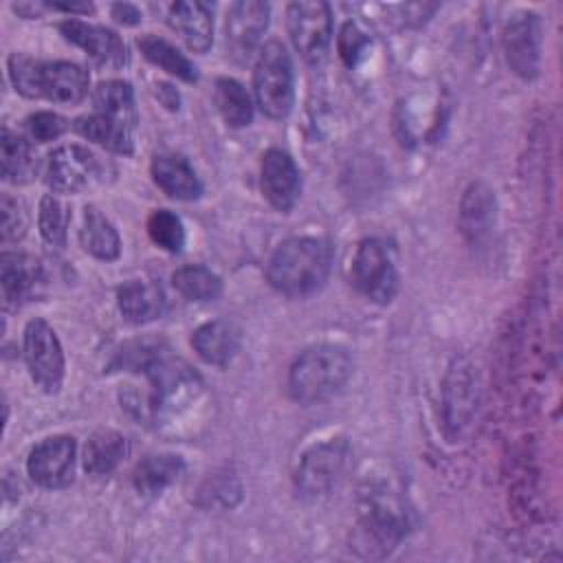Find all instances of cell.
<instances>
[{
    "label": "cell",
    "instance_id": "6da1fadb",
    "mask_svg": "<svg viewBox=\"0 0 563 563\" xmlns=\"http://www.w3.org/2000/svg\"><path fill=\"white\" fill-rule=\"evenodd\" d=\"M361 493V512L350 548L363 559H385L409 530L405 504L387 484H367Z\"/></svg>",
    "mask_w": 563,
    "mask_h": 563
},
{
    "label": "cell",
    "instance_id": "7a4b0ae2",
    "mask_svg": "<svg viewBox=\"0 0 563 563\" xmlns=\"http://www.w3.org/2000/svg\"><path fill=\"white\" fill-rule=\"evenodd\" d=\"M332 246L323 238H290L282 242L268 260L266 277L271 286L288 297L317 292L332 268Z\"/></svg>",
    "mask_w": 563,
    "mask_h": 563
},
{
    "label": "cell",
    "instance_id": "3957f363",
    "mask_svg": "<svg viewBox=\"0 0 563 563\" xmlns=\"http://www.w3.org/2000/svg\"><path fill=\"white\" fill-rule=\"evenodd\" d=\"M9 77L15 90L31 99L79 103L88 95V73L70 62H40L22 53L9 57Z\"/></svg>",
    "mask_w": 563,
    "mask_h": 563
},
{
    "label": "cell",
    "instance_id": "277c9868",
    "mask_svg": "<svg viewBox=\"0 0 563 563\" xmlns=\"http://www.w3.org/2000/svg\"><path fill=\"white\" fill-rule=\"evenodd\" d=\"M352 376L350 354L330 343L312 345L303 350L288 374V387L295 400L303 405L321 402L343 389Z\"/></svg>",
    "mask_w": 563,
    "mask_h": 563
},
{
    "label": "cell",
    "instance_id": "5b68a950",
    "mask_svg": "<svg viewBox=\"0 0 563 563\" xmlns=\"http://www.w3.org/2000/svg\"><path fill=\"white\" fill-rule=\"evenodd\" d=\"M253 90L266 117L284 119L290 112L295 99L292 62L279 40H271L262 46L253 70Z\"/></svg>",
    "mask_w": 563,
    "mask_h": 563
},
{
    "label": "cell",
    "instance_id": "8992f818",
    "mask_svg": "<svg viewBox=\"0 0 563 563\" xmlns=\"http://www.w3.org/2000/svg\"><path fill=\"white\" fill-rule=\"evenodd\" d=\"M152 383L147 411L154 418H165L185 409L202 389L200 376L180 358L167 354V350L143 372Z\"/></svg>",
    "mask_w": 563,
    "mask_h": 563
},
{
    "label": "cell",
    "instance_id": "52a82bcc",
    "mask_svg": "<svg viewBox=\"0 0 563 563\" xmlns=\"http://www.w3.org/2000/svg\"><path fill=\"white\" fill-rule=\"evenodd\" d=\"M350 462V442L345 438H330L310 446L295 471V488L301 499L317 501L332 493L341 482Z\"/></svg>",
    "mask_w": 563,
    "mask_h": 563
},
{
    "label": "cell",
    "instance_id": "ba28073f",
    "mask_svg": "<svg viewBox=\"0 0 563 563\" xmlns=\"http://www.w3.org/2000/svg\"><path fill=\"white\" fill-rule=\"evenodd\" d=\"M479 405V385L466 358H453L442 385V422L451 442H460L473 427Z\"/></svg>",
    "mask_w": 563,
    "mask_h": 563
},
{
    "label": "cell",
    "instance_id": "9c48e42d",
    "mask_svg": "<svg viewBox=\"0 0 563 563\" xmlns=\"http://www.w3.org/2000/svg\"><path fill=\"white\" fill-rule=\"evenodd\" d=\"M24 358L33 383L46 394H57L64 380V352L55 330L44 319L26 323Z\"/></svg>",
    "mask_w": 563,
    "mask_h": 563
},
{
    "label": "cell",
    "instance_id": "30bf717a",
    "mask_svg": "<svg viewBox=\"0 0 563 563\" xmlns=\"http://www.w3.org/2000/svg\"><path fill=\"white\" fill-rule=\"evenodd\" d=\"M352 282L361 295L376 303H389L398 292V273L383 244L367 238L358 244L352 262Z\"/></svg>",
    "mask_w": 563,
    "mask_h": 563
},
{
    "label": "cell",
    "instance_id": "8fae6325",
    "mask_svg": "<svg viewBox=\"0 0 563 563\" xmlns=\"http://www.w3.org/2000/svg\"><path fill=\"white\" fill-rule=\"evenodd\" d=\"M288 33L306 62H321L332 40V13L325 2H292L288 7Z\"/></svg>",
    "mask_w": 563,
    "mask_h": 563
},
{
    "label": "cell",
    "instance_id": "7c38bea8",
    "mask_svg": "<svg viewBox=\"0 0 563 563\" xmlns=\"http://www.w3.org/2000/svg\"><path fill=\"white\" fill-rule=\"evenodd\" d=\"M75 438L53 435L33 446L26 460L31 479L44 488H64L75 473Z\"/></svg>",
    "mask_w": 563,
    "mask_h": 563
},
{
    "label": "cell",
    "instance_id": "4fadbf2b",
    "mask_svg": "<svg viewBox=\"0 0 563 563\" xmlns=\"http://www.w3.org/2000/svg\"><path fill=\"white\" fill-rule=\"evenodd\" d=\"M506 62L523 79H532L539 73L541 57V20L532 11L517 13L504 29Z\"/></svg>",
    "mask_w": 563,
    "mask_h": 563
},
{
    "label": "cell",
    "instance_id": "5bb4252c",
    "mask_svg": "<svg viewBox=\"0 0 563 563\" xmlns=\"http://www.w3.org/2000/svg\"><path fill=\"white\" fill-rule=\"evenodd\" d=\"M101 174V165L92 152L81 145H62L48 154L46 183L57 194H75Z\"/></svg>",
    "mask_w": 563,
    "mask_h": 563
},
{
    "label": "cell",
    "instance_id": "9a60e30c",
    "mask_svg": "<svg viewBox=\"0 0 563 563\" xmlns=\"http://www.w3.org/2000/svg\"><path fill=\"white\" fill-rule=\"evenodd\" d=\"M59 31L101 68H121L128 64V48L123 40L106 26L70 18L59 24Z\"/></svg>",
    "mask_w": 563,
    "mask_h": 563
},
{
    "label": "cell",
    "instance_id": "2e32d148",
    "mask_svg": "<svg viewBox=\"0 0 563 563\" xmlns=\"http://www.w3.org/2000/svg\"><path fill=\"white\" fill-rule=\"evenodd\" d=\"M271 7L260 0H240L227 13V46L231 55L249 59L268 26Z\"/></svg>",
    "mask_w": 563,
    "mask_h": 563
},
{
    "label": "cell",
    "instance_id": "e0dca14e",
    "mask_svg": "<svg viewBox=\"0 0 563 563\" xmlns=\"http://www.w3.org/2000/svg\"><path fill=\"white\" fill-rule=\"evenodd\" d=\"M301 176L292 156L284 150H268L262 156V194L277 211H290L299 198Z\"/></svg>",
    "mask_w": 563,
    "mask_h": 563
},
{
    "label": "cell",
    "instance_id": "ac0fdd59",
    "mask_svg": "<svg viewBox=\"0 0 563 563\" xmlns=\"http://www.w3.org/2000/svg\"><path fill=\"white\" fill-rule=\"evenodd\" d=\"M0 284L7 308H18L29 301L42 284V266L35 257L24 253H2Z\"/></svg>",
    "mask_w": 563,
    "mask_h": 563
},
{
    "label": "cell",
    "instance_id": "d6986e66",
    "mask_svg": "<svg viewBox=\"0 0 563 563\" xmlns=\"http://www.w3.org/2000/svg\"><path fill=\"white\" fill-rule=\"evenodd\" d=\"M191 345H194L196 354L205 363L224 367L240 352L242 332H240V328L235 323L224 321V319H216V321H209V323L200 325L194 332Z\"/></svg>",
    "mask_w": 563,
    "mask_h": 563
},
{
    "label": "cell",
    "instance_id": "ffe728a7",
    "mask_svg": "<svg viewBox=\"0 0 563 563\" xmlns=\"http://www.w3.org/2000/svg\"><path fill=\"white\" fill-rule=\"evenodd\" d=\"M169 24L187 46L196 53H205L213 40V11L209 4L198 0L174 2L169 7Z\"/></svg>",
    "mask_w": 563,
    "mask_h": 563
},
{
    "label": "cell",
    "instance_id": "44dd1931",
    "mask_svg": "<svg viewBox=\"0 0 563 563\" xmlns=\"http://www.w3.org/2000/svg\"><path fill=\"white\" fill-rule=\"evenodd\" d=\"M154 183L176 200H196L202 194V183L187 158L178 154H158L152 161Z\"/></svg>",
    "mask_w": 563,
    "mask_h": 563
},
{
    "label": "cell",
    "instance_id": "7402d4cb",
    "mask_svg": "<svg viewBox=\"0 0 563 563\" xmlns=\"http://www.w3.org/2000/svg\"><path fill=\"white\" fill-rule=\"evenodd\" d=\"M121 314L132 323H147L165 312V292L156 282L132 279L117 290Z\"/></svg>",
    "mask_w": 563,
    "mask_h": 563
},
{
    "label": "cell",
    "instance_id": "603a6c76",
    "mask_svg": "<svg viewBox=\"0 0 563 563\" xmlns=\"http://www.w3.org/2000/svg\"><path fill=\"white\" fill-rule=\"evenodd\" d=\"M185 471V462L180 455L174 453H156L143 457L132 475L134 488L143 497H156L167 486H172Z\"/></svg>",
    "mask_w": 563,
    "mask_h": 563
},
{
    "label": "cell",
    "instance_id": "cb8c5ba5",
    "mask_svg": "<svg viewBox=\"0 0 563 563\" xmlns=\"http://www.w3.org/2000/svg\"><path fill=\"white\" fill-rule=\"evenodd\" d=\"M128 451L130 444L121 433L101 429L92 433L84 446V468L95 477L110 475L128 457Z\"/></svg>",
    "mask_w": 563,
    "mask_h": 563
},
{
    "label": "cell",
    "instance_id": "d4e9b609",
    "mask_svg": "<svg viewBox=\"0 0 563 563\" xmlns=\"http://www.w3.org/2000/svg\"><path fill=\"white\" fill-rule=\"evenodd\" d=\"M73 128L84 139L95 141V143L103 145L110 152L132 154V150H134V139H132L134 130L114 121V119H108L106 114H99V112L84 114V117L75 119Z\"/></svg>",
    "mask_w": 563,
    "mask_h": 563
},
{
    "label": "cell",
    "instance_id": "484cf974",
    "mask_svg": "<svg viewBox=\"0 0 563 563\" xmlns=\"http://www.w3.org/2000/svg\"><path fill=\"white\" fill-rule=\"evenodd\" d=\"M81 246L97 260H117L121 253V240L112 222L95 207L84 209V224L79 231Z\"/></svg>",
    "mask_w": 563,
    "mask_h": 563
},
{
    "label": "cell",
    "instance_id": "4316f807",
    "mask_svg": "<svg viewBox=\"0 0 563 563\" xmlns=\"http://www.w3.org/2000/svg\"><path fill=\"white\" fill-rule=\"evenodd\" d=\"M92 101H95V112L106 114L108 119H114L132 130L136 128L139 114L134 106V92L128 81H121V79L101 81L92 92Z\"/></svg>",
    "mask_w": 563,
    "mask_h": 563
},
{
    "label": "cell",
    "instance_id": "83f0119b",
    "mask_svg": "<svg viewBox=\"0 0 563 563\" xmlns=\"http://www.w3.org/2000/svg\"><path fill=\"white\" fill-rule=\"evenodd\" d=\"M0 161H2L4 180L15 185L29 183L37 169V161L31 143L11 130H2Z\"/></svg>",
    "mask_w": 563,
    "mask_h": 563
},
{
    "label": "cell",
    "instance_id": "f1b7e54d",
    "mask_svg": "<svg viewBox=\"0 0 563 563\" xmlns=\"http://www.w3.org/2000/svg\"><path fill=\"white\" fill-rule=\"evenodd\" d=\"M213 99H216V106H218L222 119L227 121V125L244 128L253 121V101L240 81H235L231 77L216 79Z\"/></svg>",
    "mask_w": 563,
    "mask_h": 563
},
{
    "label": "cell",
    "instance_id": "f546056e",
    "mask_svg": "<svg viewBox=\"0 0 563 563\" xmlns=\"http://www.w3.org/2000/svg\"><path fill=\"white\" fill-rule=\"evenodd\" d=\"M139 48L145 55V59H150L154 66L163 68L165 73H169L183 81H189V84L198 79L196 66L167 40L147 33V35L139 37Z\"/></svg>",
    "mask_w": 563,
    "mask_h": 563
},
{
    "label": "cell",
    "instance_id": "4dcf8cb0",
    "mask_svg": "<svg viewBox=\"0 0 563 563\" xmlns=\"http://www.w3.org/2000/svg\"><path fill=\"white\" fill-rule=\"evenodd\" d=\"M493 196L482 183H473L462 200V229L473 240L479 242L493 222Z\"/></svg>",
    "mask_w": 563,
    "mask_h": 563
},
{
    "label": "cell",
    "instance_id": "1f68e13d",
    "mask_svg": "<svg viewBox=\"0 0 563 563\" xmlns=\"http://www.w3.org/2000/svg\"><path fill=\"white\" fill-rule=\"evenodd\" d=\"M172 284L174 288L189 301H213L218 299V295L222 292V282L220 277L202 266V264H189V266H180L174 275H172Z\"/></svg>",
    "mask_w": 563,
    "mask_h": 563
},
{
    "label": "cell",
    "instance_id": "d6a6232c",
    "mask_svg": "<svg viewBox=\"0 0 563 563\" xmlns=\"http://www.w3.org/2000/svg\"><path fill=\"white\" fill-rule=\"evenodd\" d=\"M68 220H70V213H68L66 205L57 196L46 194L40 202V233H42V238L53 246H64L66 244Z\"/></svg>",
    "mask_w": 563,
    "mask_h": 563
},
{
    "label": "cell",
    "instance_id": "836d02e7",
    "mask_svg": "<svg viewBox=\"0 0 563 563\" xmlns=\"http://www.w3.org/2000/svg\"><path fill=\"white\" fill-rule=\"evenodd\" d=\"M147 233L156 246L169 253H178L185 244V227L180 218L167 209H156L147 218Z\"/></svg>",
    "mask_w": 563,
    "mask_h": 563
},
{
    "label": "cell",
    "instance_id": "e575fe53",
    "mask_svg": "<svg viewBox=\"0 0 563 563\" xmlns=\"http://www.w3.org/2000/svg\"><path fill=\"white\" fill-rule=\"evenodd\" d=\"M0 211H2V242H15L24 235L29 218L22 200L2 194L0 200Z\"/></svg>",
    "mask_w": 563,
    "mask_h": 563
},
{
    "label": "cell",
    "instance_id": "d590c367",
    "mask_svg": "<svg viewBox=\"0 0 563 563\" xmlns=\"http://www.w3.org/2000/svg\"><path fill=\"white\" fill-rule=\"evenodd\" d=\"M242 495V488L238 484L235 477H213L205 484V488L200 490L202 504L205 506H222V508H231Z\"/></svg>",
    "mask_w": 563,
    "mask_h": 563
},
{
    "label": "cell",
    "instance_id": "8d00e7d4",
    "mask_svg": "<svg viewBox=\"0 0 563 563\" xmlns=\"http://www.w3.org/2000/svg\"><path fill=\"white\" fill-rule=\"evenodd\" d=\"M26 128L35 141L46 143V141L59 139L66 132L68 123L64 117H59L55 112H35L26 119Z\"/></svg>",
    "mask_w": 563,
    "mask_h": 563
},
{
    "label": "cell",
    "instance_id": "74e56055",
    "mask_svg": "<svg viewBox=\"0 0 563 563\" xmlns=\"http://www.w3.org/2000/svg\"><path fill=\"white\" fill-rule=\"evenodd\" d=\"M367 44H369L367 35H365L354 22L343 24V29H341V33H339V40H336V46H339L341 59H343L350 68L358 62V57L363 55V51L367 48Z\"/></svg>",
    "mask_w": 563,
    "mask_h": 563
},
{
    "label": "cell",
    "instance_id": "f35d334b",
    "mask_svg": "<svg viewBox=\"0 0 563 563\" xmlns=\"http://www.w3.org/2000/svg\"><path fill=\"white\" fill-rule=\"evenodd\" d=\"M156 97H158V101H161L167 110H178V106H180L178 90H176L172 84L158 81V84H156Z\"/></svg>",
    "mask_w": 563,
    "mask_h": 563
},
{
    "label": "cell",
    "instance_id": "ab89813d",
    "mask_svg": "<svg viewBox=\"0 0 563 563\" xmlns=\"http://www.w3.org/2000/svg\"><path fill=\"white\" fill-rule=\"evenodd\" d=\"M112 18L121 24H136L141 20V13L134 4L123 2V4H112Z\"/></svg>",
    "mask_w": 563,
    "mask_h": 563
},
{
    "label": "cell",
    "instance_id": "60d3db41",
    "mask_svg": "<svg viewBox=\"0 0 563 563\" xmlns=\"http://www.w3.org/2000/svg\"><path fill=\"white\" fill-rule=\"evenodd\" d=\"M51 9H59V11H66V13H90L92 11V4L90 2H48Z\"/></svg>",
    "mask_w": 563,
    "mask_h": 563
}]
</instances>
